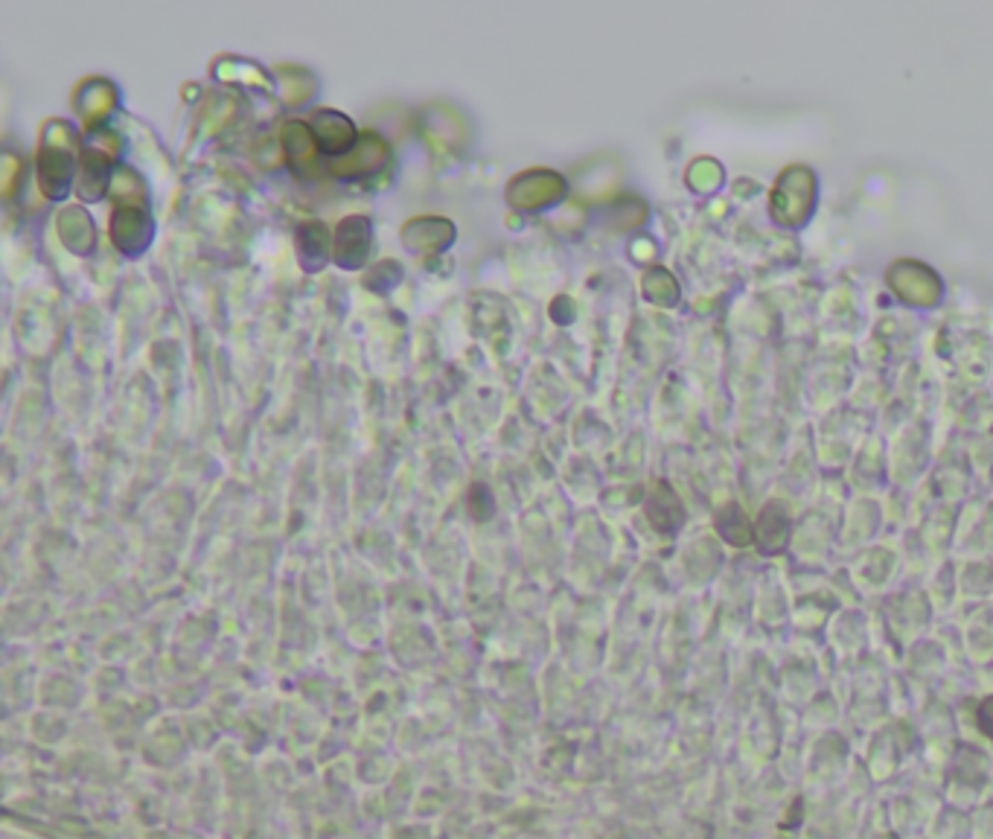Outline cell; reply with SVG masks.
Masks as SVG:
<instances>
[{
  "label": "cell",
  "mask_w": 993,
  "mask_h": 839,
  "mask_svg": "<svg viewBox=\"0 0 993 839\" xmlns=\"http://www.w3.org/2000/svg\"><path fill=\"white\" fill-rule=\"evenodd\" d=\"M787 536H790V522L784 517V510L778 505H769L761 513V522H758V545H761V551H781L784 545H787Z\"/></svg>",
  "instance_id": "1"
},
{
  "label": "cell",
  "mask_w": 993,
  "mask_h": 839,
  "mask_svg": "<svg viewBox=\"0 0 993 839\" xmlns=\"http://www.w3.org/2000/svg\"><path fill=\"white\" fill-rule=\"evenodd\" d=\"M731 519H735L731 525H728V522H723V519L717 522L720 534L726 536V543H731V545H749V543H752V525L746 522V517L740 513V508H731Z\"/></svg>",
  "instance_id": "2"
},
{
  "label": "cell",
  "mask_w": 993,
  "mask_h": 839,
  "mask_svg": "<svg viewBox=\"0 0 993 839\" xmlns=\"http://www.w3.org/2000/svg\"><path fill=\"white\" fill-rule=\"evenodd\" d=\"M976 723H979V729L993 740V697L991 700H984L979 709H976Z\"/></svg>",
  "instance_id": "3"
}]
</instances>
